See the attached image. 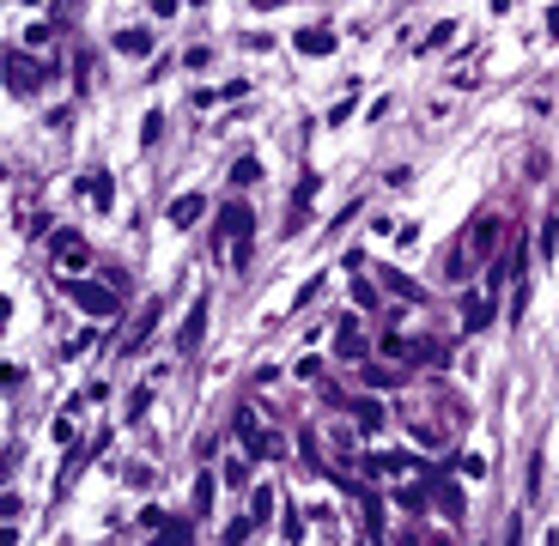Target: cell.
I'll return each instance as SVG.
<instances>
[{"label": "cell", "instance_id": "9", "mask_svg": "<svg viewBox=\"0 0 559 546\" xmlns=\"http://www.w3.org/2000/svg\"><path fill=\"white\" fill-rule=\"evenodd\" d=\"M201 341H207V298H195L189 322H182V334H176V352H195Z\"/></svg>", "mask_w": 559, "mask_h": 546}, {"label": "cell", "instance_id": "24", "mask_svg": "<svg viewBox=\"0 0 559 546\" xmlns=\"http://www.w3.org/2000/svg\"><path fill=\"white\" fill-rule=\"evenodd\" d=\"M213 492H219V479H213V474H195V516L213 510Z\"/></svg>", "mask_w": 559, "mask_h": 546}, {"label": "cell", "instance_id": "31", "mask_svg": "<svg viewBox=\"0 0 559 546\" xmlns=\"http://www.w3.org/2000/svg\"><path fill=\"white\" fill-rule=\"evenodd\" d=\"M352 109H359V92H341V103H335V109H328V122H347Z\"/></svg>", "mask_w": 559, "mask_h": 546}, {"label": "cell", "instance_id": "27", "mask_svg": "<svg viewBox=\"0 0 559 546\" xmlns=\"http://www.w3.org/2000/svg\"><path fill=\"white\" fill-rule=\"evenodd\" d=\"M249 462H255V455H231V462H225V486H244V479H249Z\"/></svg>", "mask_w": 559, "mask_h": 546}, {"label": "cell", "instance_id": "21", "mask_svg": "<svg viewBox=\"0 0 559 546\" xmlns=\"http://www.w3.org/2000/svg\"><path fill=\"white\" fill-rule=\"evenodd\" d=\"M79 12H85V0H49V25H55V31H61V25H73Z\"/></svg>", "mask_w": 559, "mask_h": 546}, {"label": "cell", "instance_id": "28", "mask_svg": "<svg viewBox=\"0 0 559 546\" xmlns=\"http://www.w3.org/2000/svg\"><path fill=\"white\" fill-rule=\"evenodd\" d=\"M158 134H165V116H158V109H152V116H146V122H140V146H158Z\"/></svg>", "mask_w": 559, "mask_h": 546}, {"label": "cell", "instance_id": "15", "mask_svg": "<svg viewBox=\"0 0 559 546\" xmlns=\"http://www.w3.org/2000/svg\"><path fill=\"white\" fill-rule=\"evenodd\" d=\"M352 425H359V431H371V438H377V431H384V407H377V401H371V395H365V401H352Z\"/></svg>", "mask_w": 559, "mask_h": 546}, {"label": "cell", "instance_id": "33", "mask_svg": "<svg viewBox=\"0 0 559 546\" xmlns=\"http://www.w3.org/2000/svg\"><path fill=\"white\" fill-rule=\"evenodd\" d=\"M316 292H322V273H316L311 285H304V292H298V298H292V309H311V304H316Z\"/></svg>", "mask_w": 559, "mask_h": 546}, {"label": "cell", "instance_id": "11", "mask_svg": "<svg viewBox=\"0 0 559 546\" xmlns=\"http://www.w3.org/2000/svg\"><path fill=\"white\" fill-rule=\"evenodd\" d=\"M311 195H316V171H304V176H298V195H292V219H286V237H298V231H304V206H311Z\"/></svg>", "mask_w": 559, "mask_h": 546}, {"label": "cell", "instance_id": "3", "mask_svg": "<svg viewBox=\"0 0 559 546\" xmlns=\"http://www.w3.org/2000/svg\"><path fill=\"white\" fill-rule=\"evenodd\" d=\"M68 298L85 316H98V322H116V309H122V285L109 279V285H98V279H68Z\"/></svg>", "mask_w": 559, "mask_h": 546}, {"label": "cell", "instance_id": "26", "mask_svg": "<svg viewBox=\"0 0 559 546\" xmlns=\"http://www.w3.org/2000/svg\"><path fill=\"white\" fill-rule=\"evenodd\" d=\"M365 382H371V389H395L401 371H395V365H365Z\"/></svg>", "mask_w": 559, "mask_h": 546}, {"label": "cell", "instance_id": "10", "mask_svg": "<svg viewBox=\"0 0 559 546\" xmlns=\"http://www.w3.org/2000/svg\"><path fill=\"white\" fill-rule=\"evenodd\" d=\"M335 43H341V36L328 31V25H304V31L292 36V49H298V55H328Z\"/></svg>", "mask_w": 559, "mask_h": 546}, {"label": "cell", "instance_id": "38", "mask_svg": "<svg viewBox=\"0 0 559 546\" xmlns=\"http://www.w3.org/2000/svg\"><path fill=\"white\" fill-rule=\"evenodd\" d=\"M189 6H207V0H189Z\"/></svg>", "mask_w": 559, "mask_h": 546}, {"label": "cell", "instance_id": "6", "mask_svg": "<svg viewBox=\"0 0 559 546\" xmlns=\"http://www.w3.org/2000/svg\"><path fill=\"white\" fill-rule=\"evenodd\" d=\"M425 492H432V504H438V510L450 516V522H462V516H468V504H462V486H456L450 474H438V468H432V479H425Z\"/></svg>", "mask_w": 559, "mask_h": 546}, {"label": "cell", "instance_id": "23", "mask_svg": "<svg viewBox=\"0 0 559 546\" xmlns=\"http://www.w3.org/2000/svg\"><path fill=\"white\" fill-rule=\"evenodd\" d=\"M408 358H414V365H444V346L438 341H408Z\"/></svg>", "mask_w": 559, "mask_h": 546}, {"label": "cell", "instance_id": "35", "mask_svg": "<svg viewBox=\"0 0 559 546\" xmlns=\"http://www.w3.org/2000/svg\"><path fill=\"white\" fill-rule=\"evenodd\" d=\"M152 12H158V19H171V12H176V0H152Z\"/></svg>", "mask_w": 559, "mask_h": 546}, {"label": "cell", "instance_id": "5", "mask_svg": "<svg viewBox=\"0 0 559 546\" xmlns=\"http://www.w3.org/2000/svg\"><path fill=\"white\" fill-rule=\"evenodd\" d=\"M49 255H55V268H68V273L92 268V243L79 237V231H55V237H49Z\"/></svg>", "mask_w": 559, "mask_h": 546}, {"label": "cell", "instance_id": "7", "mask_svg": "<svg viewBox=\"0 0 559 546\" xmlns=\"http://www.w3.org/2000/svg\"><path fill=\"white\" fill-rule=\"evenodd\" d=\"M492 316H498V309H492V292H487V298H481V292H468V298H462V334H481Z\"/></svg>", "mask_w": 559, "mask_h": 546}, {"label": "cell", "instance_id": "22", "mask_svg": "<svg viewBox=\"0 0 559 546\" xmlns=\"http://www.w3.org/2000/svg\"><path fill=\"white\" fill-rule=\"evenodd\" d=\"M225 176H231V189H249V182L262 176V158H249V152H244V158H238V165H231Z\"/></svg>", "mask_w": 559, "mask_h": 546}, {"label": "cell", "instance_id": "18", "mask_svg": "<svg viewBox=\"0 0 559 546\" xmlns=\"http://www.w3.org/2000/svg\"><path fill=\"white\" fill-rule=\"evenodd\" d=\"M365 541H384V498L365 492Z\"/></svg>", "mask_w": 559, "mask_h": 546}, {"label": "cell", "instance_id": "1", "mask_svg": "<svg viewBox=\"0 0 559 546\" xmlns=\"http://www.w3.org/2000/svg\"><path fill=\"white\" fill-rule=\"evenodd\" d=\"M498 237H505V219H498V213H474V219L462 225L444 273H450V279H474L481 268H492V261H498Z\"/></svg>", "mask_w": 559, "mask_h": 546}, {"label": "cell", "instance_id": "36", "mask_svg": "<svg viewBox=\"0 0 559 546\" xmlns=\"http://www.w3.org/2000/svg\"><path fill=\"white\" fill-rule=\"evenodd\" d=\"M249 6H255V12H274V6H286V0H249Z\"/></svg>", "mask_w": 559, "mask_h": 546}, {"label": "cell", "instance_id": "34", "mask_svg": "<svg viewBox=\"0 0 559 546\" xmlns=\"http://www.w3.org/2000/svg\"><path fill=\"white\" fill-rule=\"evenodd\" d=\"M49 36H55V25L43 19V25H31V31H25V43H31V49H36V43H49Z\"/></svg>", "mask_w": 559, "mask_h": 546}, {"label": "cell", "instance_id": "25", "mask_svg": "<svg viewBox=\"0 0 559 546\" xmlns=\"http://www.w3.org/2000/svg\"><path fill=\"white\" fill-rule=\"evenodd\" d=\"M554 249H559V213H547L541 219V261H554Z\"/></svg>", "mask_w": 559, "mask_h": 546}, {"label": "cell", "instance_id": "30", "mask_svg": "<svg viewBox=\"0 0 559 546\" xmlns=\"http://www.w3.org/2000/svg\"><path fill=\"white\" fill-rule=\"evenodd\" d=\"M255 528H262V522H255V516H238V522H231V528H225V541H249V534H255Z\"/></svg>", "mask_w": 559, "mask_h": 546}, {"label": "cell", "instance_id": "2", "mask_svg": "<svg viewBox=\"0 0 559 546\" xmlns=\"http://www.w3.org/2000/svg\"><path fill=\"white\" fill-rule=\"evenodd\" d=\"M213 243L225 249V261H231V268H244L249 249H255V213H249L244 201H231L219 219H213Z\"/></svg>", "mask_w": 559, "mask_h": 546}, {"label": "cell", "instance_id": "17", "mask_svg": "<svg viewBox=\"0 0 559 546\" xmlns=\"http://www.w3.org/2000/svg\"><path fill=\"white\" fill-rule=\"evenodd\" d=\"M116 49H122V55H152V31L128 25V31H116Z\"/></svg>", "mask_w": 559, "mask_h": 546}, {"label": "cell", "instance_id": "16", "mask_svg": "<svg viewBox=\"0 0 559 546\" xmlns=\"http://www.w3.org/2000/svg\"><path fill=\"white\" fill-rule=\"evenodd\" d=\"M85 201H98V213H104L109 201H116V176L98 171V176H85Z\"/></svg>", "mask_w": 559, "mask_h": 546}, {"label": "cell", "instance_id": "32", "mask_svg": "<svg viewBox=\"0 0 559 546\" xmlns=\"http://www.w3.org/2000/svg\"><path fill=\"white\" fill-rule=\"evenodd\" d=\"M456 468H462L468 479H481V474H487V455H456Z\"/></svg>", "mask_w": 559, "mask_h": 546}, {"label": "cell", "instance_id": "19", "mask_svg": "<svg viewBox=\"0 0 559 546\" xmlns=\"http://www.w3.org/2000/svg\"><path fill=\"white\" fill-rule=\"evenodd\" d=\"M195 522H201L195 510H189V516H165V528H158V534H165V541H195Z\"/></svg>", "mask_w": 559, "mask_h": 546}, {"label": "cell", "instance_id": "29", "mask_svg": "<svg viewBox=\"0 0 559 546\" xmlns=\"http://www.w3.org/2000/svg\"><path fill=\"white\" fill-rule=\"evenodd\" d=\"M249 504H255V510H249V516H255V522H268V516H274V492H268V486H262V492H255V498H249Z\"/></svg>", "mask_w": 559, "mask_h": 546}, {"label": "cell", "instance_id": "4", "mask_svg": "<svg viewBox=\"0 0 559 546\" xmlns=\"http://www.w3.org/2000/svg\"><path fill=\"white\" fill-rule=\"evenodd\" d=\"M0 68H6V85H12L19 98H31L36 85H43V73H49L31 49H6V61H0Z\"/></svg>", "mask_w": 559, "mask_h": 546}, {"label": "cell", "instance_id": "8", "mask_svg": "<svg viewBox=\"0 0 559 546\" xmlns=\"http://www.w3.org/2000/svg\"><path fill=\"white\" fill-rule=\"evenodd\" d=\"M152 328H158V304H146L134 322H128V334H122V358H128V352H140V346L152 341Z\"/></svg>", "mask_w": 559, "mask_h": 546}, {"label": "cell", "instance_id": "12", "mask_svg": "<svg viewBox=\"0 0 559 546\" xmlns=\"http://www.w3.org/2000/svg\"><path fill=\"white\" fill-rule=\"evenodd\" d=\"M195 219H207V201H201V195H176L171 201V225L176 231H195Z\"/></svg>", "mask_w": 559, "mask_h": 546}, {"label": "cell", "instance_id": "37", "mask_svg": "<svg viewBox=\"0 0 559 546\" xmlns=\"http://www.w3.org/2000/svg\"><path fill=\"white\" fill-rule=\"evenodd\" d=\"M547 36H559V6H554V12H547Z\"/></svg>", "mask_w": 559, "mask_h": 546}, {"label": "cell", "instance_id": "14", "mask_svg": "<svg viewBox=\"0 0 559 546\" xmlns=\"http://www.w3.org/2000/svg\"><path fill=\"white\" fill-rule=\"evenodd\" d=\"M335 352H341V358H365V334H359L352 316H341V328H335Z\"/></svg>", "mask_w": 559, "mask_h": 546}, {"label": "cell", "instance_id": "13", "mask_svg": "<svg viewBox=\"0 0 559 546\" xmlns=\"http://www.w3.org/2000/svg\"><path fill=\"white\" fill-rule=\"evenodd\" d=\"M384 292L389 298H401V304H419V298H425V285L408 279V273H395V268H384Z\"/></svg>", "mask_w": 559, "mask_h": 546}, {"label": "cell", "instance_id": "20", "mask_svg": "<svg viewBox=\"0 0 559 546\" xmlns=\"http://www.w3.org/2000/svg\"><path fill=\"white\" fill-rule=\"evenodd\" d=\"M450 43H456V19H438L432 31L419 36V49H450Z\"/></svg>", "mask_w": 559, "mask_h": 546}]
</instances>
